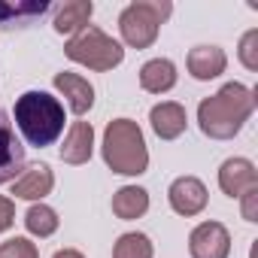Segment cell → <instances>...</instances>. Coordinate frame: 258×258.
<instances>
[{
  "instance_id": "4",
  "label": "cell",
  "mask_w": 258,
  "mask_h": 258,
  "mask_svg": "<svg viewBox=\"0 0 258 258\" xmlns=\"http://www.w3.org/2000/svg\"><path fill=\"white\" fill-rule=\"evenodd\" d=\"M173 7L167 0H137V4H127L118 16V31L121 40L134 49H149L158 37V28L164 19H170Z\"/></svg>"
},
{
  "instance_id": "8",
  "label": "cell",
  "mask_w": 258,
  "mask_h": 258,
  "mask_svg": "<svg viewBox=\"0 0 258 258\" xmlns=\"http://www.w3.org/2000/svg\"><path fill=\"white\" fill-rule=\"evenodd\" d=\"M219 185L228 198H243L249 188H258V173L249 158H228L219 170Z\"/></svg>"
},
{
  "instance_id": "10",
  "label": "cell",
  "mask_w": 258,
  "mask_h": 258,
  "mask_svg": "<svg viewBox=\"0 0 258 258\" xmlns=\"http://www.w3.org/2000/svg\"><path fill=\"white\" fill-rule=\"evenodd\" d=\"M52 7L46 0H19V4H7V0H0V28L4 31H13V28H31L37 25Z\"/></svg>"
},
{
  "instance_id": "3",
  "label": "cell",
  "mask_w": 258,
  "mask_h": 258,
  "mask_svg": "<svg viewBox=\"0 0 258 258\" xmlns=\"http://www.w3.org/2000/svg\"><path fill=\"white\" fill-rule=\"evenodd\" d=\"M103 161L112 167V173L140 176L149 167V152L143 131L131 118H115L103 134Z\"/></svg>"
},
{
  "instance_id": "15",
  "label": "cell",
  "mask_w": 258,
  "mask_h": 258,
  "mask_svg": "<svg viewBox=\"0 0 258 258\" xmlns=\"http://www.w3.org/2000/svg\"><path fill=\"white\" fill-rule=\"evenodd\" d=\"M225 52L219 46H195L188 52V73L195 79H216L219 73H225Z\"/></svg>"
},
{
  "instance_id": "2",
  "label": "cell",
  "mask_w": 258,
  "mask_h": 258,
  "mask_svg": "<svg viewBox=\"0 0 258 258\" xmlns=\"http://www.w3.org/2000/svg\"><path fill=\"white\" fill-rule=\"evenodd\" d=\"M64 103L49 91H25L16 100V124L28 146H52L64 134Z\"/></svg>"
},
{
  "instance_id": "9",
  "label": "cell",
  "mask_w": 258,
  "mask_h": 258,
  "mask_svg": "<svg viewBox=\"0 0 258 258\" xmlns=\"http://www.w3.org/2000/svg\"><path fill=\"white\" fill-rule=\"evenodd\" d=\"M167 198L179 216H198L207 207V185L198 176H179V179H173Z\"/></svg>"
},
{
  "instance_id": "6",
  "label": "cell",
  "mask_w": 258,
  "mask_h": 258,
  "mask_svg": "<svg viewBox=\"0 0 258 258\" xmlns=\"http://www.w3.org/2000/svg\"><path fill=\"white\" fill-rule=\"evenodd\" d=\"M25 170V146L16 134L10 115L0 109V185L16 182Z\"/></svg>"
},
{
  "instance_id": "14",
  "label": "cell",
  "mask_w": 258,
  "mask_h": 258,
  "mask_svg": "<svg viewBox=\"0 0 258 258\" xmlns=\"http://www.w3.org/2000/svg\"><path fill=\"white\" fill-rule=\"evenodd\" d=\"M91 149H94V127L88 121H76L70 127L64 146H61V161H67V164H85L91 158Z\"/></svg>"
},
{
  "instance_id": "24",
  "label": "cell",
  "mask_w": 258,
  "mask_h": 258,
  "mask_svg": "<svg viewBox=\"0 0 258 258\" xmlns=\"http://www.w3.org/2000/svg\"><path fill=\"white\" fill-rule=\"evenodd\" d=\"M16 222V204L10 198H0V231H7Z\"/></svg>"
},
{
  "instance_id": "18",
  "label": "cell",
  "mask_w": 258,
  "mask_h": 258,
  "mask_svg": "<svg viewBox=\"0 0 258 258\" xmlns=\"http://www.w3.org/2000/svg\"><path fill=\"white\" fill-rule=\"evenodd\" d=\"M146 210H149V195L140 185H124V188H118L112 195V213L118 219H124V222L140 219Z\"/></svg>"
},
{
  "instance_id": "5",
  "label": "cell",
  "mask_w": 258,
  "mask_h": 258,
  "mask_svg": "<svg viewBox=\"0 0 258 258\" xmlns=\"http://www.w3.org/2000/svg\"><path fill=\"white\" fill-rule=\"evenodd\" d=\"M64 52H67L70 61L85 64V67L100 70V73L118 67L121 58H124V49H121L112 37H106L100 28H94V25H88V28H82L79 34H73V37L67 40Z\"/></svg>"
},
{
  "instance_id": "11",
  "label": "cell",
  "mask_w": 258,
  "mask_h": 258,
  "mask_svg": "<svg viewBox=\"0 0 258 258\" xmlns=\"http://www.w3.org/2000/svg\"><path fill=\"white\" fill-rule=\"evenodd\" d=\"M55 185V176H52V167L49 164H31L22 170V176L13 182V195L16 198H25V201H43Z\"/></svg>"
},
{
  "instance_id": "21",
  "label": "cell",
  "mask_w": 258,
  "mask_h": 258,
  "mask_svg": "<svg viewBox=\"0 0 258 258\" xmlns=\"http://www.w3.org/2000/svg\"><path fill=\"white\" fill-rule=\"evenodd\" d=\"M0 258H40V252L28 237H16V240L0 243Z\"/></svg>"
},
{
  "instance_id": "13",
  "label": "cell",
  "mask_w": 258,
  "mask_h": 258,
  "mask_svg": "<svg viewBox=\"0 0 258 258\" xmlns=\"http://www.w3.org/2000/svg\"><path fill=\"white\" fill-rule=\"evenodd\" d=\"M55 88L67 97V103H70V109H73L76 115H85V112L94 106V88H91V82H88L85 76H79V73H58V76H55Z\"/></svg>"
},
{
  "instance_id": "17",
  "label": "cell",
  "mask_w": 258,
  "mask_h": 258,
  "mask_svg": "<svg viewBox=\"0 0 258 258\" xmlns=\"http://www.w3.org/2000/svg\"><path fill=\"white\" fill-rule=\"evenodd\" d=\"M94 13L91 0H70V4L55 10V31L58 34H79L82 28H88V19Z\"/></svg>"
},
{
  "instance_id": "1",
  "label": "cell",
  "mask_w": 258,
  "mask_h": 258,
  "mask_svg": "<svg viewBox=\"0 0 258 258\" xmlns=\"http://www.w3.org/2000/svg\"><path fill=\"white\" fill-rule=\"evenodd\" d=\"M252 109H255V91H249L240 82H228L213 97L201 100L198 106L201 131L213 140H231L252 115Z\"/></svg>"
},
{
  "instance_id": "20",
  "label": "cell",
  "mask_w": 258,
  "mask_h": 258,
  "mask_svg": "<svg viewBox=\"0 0 258 258\" xmlns=\"http://www.w3.org/2000/svg\"><path fill=\"white\" fill-rule=\"evenodd\" d=\"M25 225H28V231L37 234V237H52V234L58 231V213H55L52 207H46V204H34V207L25 213Z\"/></svg>"
},
{
  "instance_id": "16",
  "label": "cell",
  "mask_w": 258,
  "mask_h": 258,
  "mask_svg": "<svg viewBox=\"0 0 258 258\" xmlns=\"http://www.w3.org/2000/svg\"><path fill=\"white\" fill-rule=\"evenodd\" d=\"M140 85H143V91H149V94H164V91H170V88L176 85V67H173V61H167V58H152V61H146L143 70H140Z\"/></svg>"
},
{
  "instance_id": "7",
  "label": "cell",
  "mask_w": 258,
  "mask_h": 258,
  "mask_svg": "<svg viewBox=\"0 0 258 258\" xmlns=\"http://www.w3.org/2000/svg\"><path fill=\"white\" fill-rule=\"evenodd\" d=\"M191 258H228L231 255V234L219 222H201L188 237Z\"/></svg>"
},
{
  "instance_id": "22",
  "label": "cell",
  "mask_w": 258,
  "mask_h": 258,
  "mask_svg": "<svg viewBox=\"0 0 258 258\" xmlns=\"http://www.w3.org/2000/svg\"><path fill=\"white\" fill-rule=\"evenodd\" d=\"M240 61L246 70H258V28L246 31L240 40Z\"/></svg>"
},
{
  "instance_id": "23",
  "label": "cell",
  "mask_w": 258,
  "mask_h": 258,
  "mask_svg": "<svg viewBox=\"0 0 258 258\" xmlns=\"http://www.w3.org/2000/svg\"><path fill=\"white\" fill-rule=\"evenodd\" d=\"M240 201H243V219L246 222H258V188H249Z\"/></svg>"
},
{
  "instance_id": "19",
  "label": "cell",
  "mask_w": 258,
  "mask_h": 258,
  "mask_svg": "<svg viewBox=\"0 0 258 258\" xmlns=\"http://www.w3.org/2000/svg\"><path fill=\"white\" fill-rule=\"evenodd\" d=\"M112 258H152V243L140 231H127V234H121L115 240Z\"/></svg>"
},
{
  "instance_id": "25",
  "label": "cell",
  "mask_w": 258,
  "mask_h": 258,
  "mask_svg": "<svg viewBox=\"0 0 258 258\" xmlns=\"http://www.w3.org/2000/svg\"><path fill=\"white\" fill-rule=\"evenodd\" d=\"M52 258H85L82 252H76V249H61V252H55Z\"/></svg>"
},
{
  "instance_id": "12",
  "label": "cell",
  "mask_w": 258,
  "mask_h": 258,
  "mask_svg": "<svg viewBox=\"0 0 258 258\" xmlns=\"http://www.w3.org/2000/svg\"><path fill=\"white\" fill-rule=\"evenodd\" d=\"M149 121H152V131L161 137V140H176L182 131H185V106L182 103H173V100H164L158 106H152L149 112Z\"/></svg>"
}]
</instances>
